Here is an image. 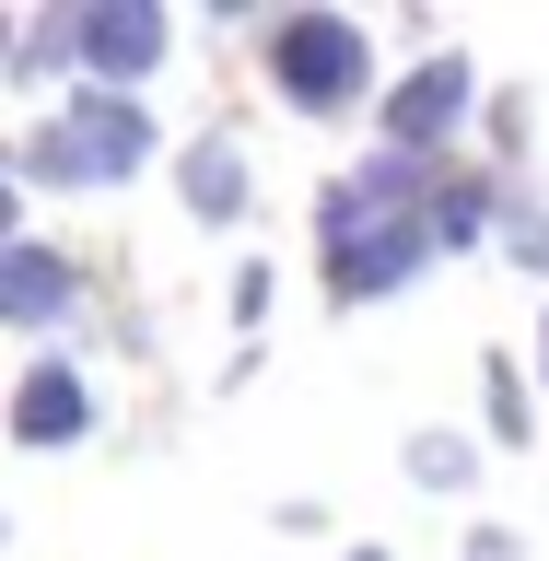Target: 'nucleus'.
Returning <instances> with one entry per match:
<instances>
[{"mask_svg":"<svg viewBox=\"0 0 549 561\" xmlns=\"http://www.w3.org/2000/svg\"><path fill=\"white\" fill-rule=\"evenodd\" d=\"M433 245L445 234H433L421 164H375V175H340V187H328V280H340V293H398Z\"/></svg>","mask_w":549,"mask_h":561,"instance_id":"nucleus-1","label":"nucleus"},{"mask_svg":"<svg viewBox=\"0 0 549 561\" xmlns=\"http://www.w3.org/2000/svg\"><path fill=\"white\" fill-rule=\"evenodd\" d=\"M363 70H375V47L340 24V12H281V35H270V82L305 117H340L351 94H363Z\"/></svg>","mask_w":549,"mask_h":561,"instance_id":"nucleus-2","label":"nucleus"},{"mask_svg":"<svg viewBox=\"0 0 549 561\" xmlns=\"http://www.w3.org/2000/svg\"><path fill=\"white\" fill-rule=\"evenodd\" d=\"M140 152H152V117H140L129 94H82L59 129H35V140H24V164L47 175V187H82V175H129Z\"/></svg>","mask_w":549,"mask_h":561,"instance_id":"nucleus-3","label":"nucleus"},{"mask_svg":"<svg viewBox=\"0 0 549 561\" xmlns=\"http://www.w3.org/2000/svg\"><path fill=\"white\" fill-rule=\"evenodd\" d=\"M164 12L152 0H94V12H70V47H82V70H105V82H140V70L164 59Z\"/></svg>","mask_w":549,"mask_h":561,"instance_id":"nucleus-4","label":"nucleus"},{"mask_svg":"<svg viewBox=\"0 0 549 561\" xmlns=\"http://www.w3.org/2000/svg\"><path fill=\"white\" fill-rule=\"evenodd\" d=\"M468 94H480V82H468V59L410 70V82L386 94V140H398V164H410V152H433V140H445L456 117H468Z\"/></svg>","mask_w":549,"mask_h":561,"instance_id":"nucleus-5","label":"nucleus"},{"mask_svg":"<svg viewBox=\"0 0 549 561\" xmlns=\"http://www.w3.org/2000/svg\"><path fill=\"white\" fill-rule=\"evenodd\" d=\"M82 421H94V386L70 375V363H35L24 398H12V433H24V445H70Z\"/></svg>","mask_w":549,"mask_h":561,"instance_id":"nucleus-6","label":"nucleus"},{"mask_svg":"<svg viewBox=\"0 0 549 561\" xmlns=\"http://www.w3.org/2000/svg\"><path fill=\"white\" fill-rule=\"evenodd\" d=\"M0 305L24 316V328H47V316L70 305V270L47 257V245H12V257H0Z\"/></svg>","mask_w":549,"mask_h":561,"instance_id":"nucleus-7","label":"nucleus"},{"mask_svg":"<svg viewBox=\"0 0 549 561\" xmlns=\"http://www.w3.org/2000/svg\"><path fill=\"white\" fill-rule=\"evenodd\" d=\"M187 210H199V222H235L245 210V152L235 140H199V152H187Z\"/></svg>","mask_w":549,"mask_h":561,"instance_id":"nucleus-8","label":"nucleus"},{"mask_svg":"<svg viewBox=\"0 0 549 561\" xmlns=\"http://www.w3.org/2000/svg\"><path fill=\"white\" fill-rule=\"evenodd\" d=\"M480 222H491V175H433V234L468 245Z\"/></svg>","mask_w":549,"mask_h":561,"instance_id":"nucleus-9","label":"nucleus"},{"mask_svg":"<svg viewBox=\"0 0 549 561\" xmlns=\"http://www.w3.org/2000/svg\"><path fill=\"white\" fill-rule=\"evenodd\" d=\"M410 480L456 491V480H468V445H456V433H421V445H410Z\"/></svg>","mask_w":549,"mask_h":561,"instance_id":"nucleus-10","label":"nucleus"},{"mask_svg":"<svg viewBox=\"0 0 549 561\" xmlns=\"http://www.w3.org/2000/svg\"><path fill=\"white\" fill-rule=\"evenodd\" d=\"M480 561H515V538H480Z\"/></svg>","mask_w":549,"mask_h":561,"instance_id":"nucleus-11","label":"nucleus"},{"mask_svg":"<svg viewBox=\"0 0 549 561\" xmlns=\"http://www.w3.org/2000/svg\"><path fill=\"white\" fill-rule=\"evenodd\" d=\"M351 561H386V550H351Z\"/></svg>","mask_w":549,"mask_h":561,"instance_id":"nucleus-12","label":"nucleus"},{"mask_svg":"<svg viewBox=\"0 0 549 561\" xmlns=\"http://www.w3.org/2000/svg\"><path fill=\"white\" fill-rule=\"evenodd\" d=\"M538 351H549V328H538Z\"/></svg>","mask_w":549,"mask_h":561,"instance_id":"nucleus-13","label":"nucleus"}]
</instances>
